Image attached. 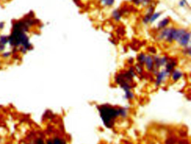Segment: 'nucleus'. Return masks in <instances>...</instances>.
<instances>
[{"instance_id":"nucleus-1","label":"nucleus","mask_w":191,"mask_h":144,"mask_svg":"<svg viewBox=\"0 0 191 144\" xmlns=\"http://www.w3.org/2000/svg\"><path fill=\"white\" fill-rule=\"evenodd\" d=\"M102 119L108 127L112 126L114 118L120 115V111L109 106H102L99 109Z\"/></svg>"},{"instance_id":"nucleus-2","label":"nucleus","mask_w":191,"mask_h":144,"mask_svg":"<svg viewBox=\"0 0 191 144\" xmlns=\"http://www.w3.org/2000/svg\"><path fill=\"white\" fill-rule=\"evenodd\" d=\"M191 39V33L190 32L187 31L180 39L178 40V42L179 44L182 47H187Z\"/></svg>"},{"instance_id":"nucleus-3","label":"nucleus","mask_w":191,"mask_h":144,"mask_svg":"<svg viewBox=\"0 0 191 144\" xmlns=\"http://www.w3.org/2000/svg\"><path fill=\"white\" fill-rule=\"evenodd\" d=\"M155 10V5L153 4H151L149 6V8L147 9V13L144 16V19H143L142 22L143 23L147 24L149 22L150 17L153 14Z\"/></svg>"},{"instance_id":"nucleus-4","label":"nucleus","mask_w":191,"mask_h":144,"mask_svg":"<svg viewBox=\"0 0 191 144\" xmlns=\"http://www.w3.org/2000/svg\"><path fill=\"white\" fill-rule=\"evenodd\" d=\"M144 64L145 65L146 68L149 71L153 70L154 68V61L153 57L150 55H146Z\"/></svg>"},{"instance_id":"nucleus-5","label":"nucleus","mask_w":191,"mask_h":144,"mask_svg":"<svg viewBox=\"0 0 191 144\" xmlns=\"http://www.w3.org/2000/svg\"><path fill=\"white\" fill-rule=\"evenodd\" d=\"M177 65V61L174 59H168V62L166 63V69H165V72L167 73H170L173 70L174 68Z\"/></svg>"},{"instance_id":"nucleus-6","label":"nucleus","mask_w":191,"mask_h":144,"mask_svg":"<svg viewBox=\"0 0 191 144\" xmlns=\"http://www.w3.org/2000/svg\"><path fill=\"white\" fill-rule=\"evenodd\" d=\"M170 22V19L169 18H165V19H163L161 20L160 22H159L157 25V28L159 30H161L164 29V28H166L168 27V25H169Z\"/></svg>"},{"instance_id":"nucleus-7","label":"nucleus","mask_w":191,"mask_h":144,"mask_svg":"<svg viewBox=\"0 0 191 144\" xmlns=\"http://www.w3.org/2000/svg\"><path fill=\"white\" fill-rule=\"evenodd\" d=\"M123 13L122 10H119V9H115L112 12V18L114 21L116 22H118L121 20L122 16Z\"/></svg>"},{"instance_id":"nucleus-8","label":"nucleus","mask_w":191,"mask_h":144,"mask_svg":"<svg viewBox=\"0 0 191 144\" xmlns=\"http://www.w3.org/2000/svg\"><path fill=\"white\" fill-rule=\"evenodd\" d=\"M168 73L165 72V70H163V71L160 72V73H158L157 76V78H156V84L157 85H159L160 84L163 82V80L165 78L166 75Z\"/></svg>"},{"instance_id":"nucleus-9","label":"nucleus","mask_w":191,"mask_h":144,"mask_svg":"<svg viewBox=\"0 0 191 144\" xmlns=\"http://www.w3.org/2000/svg\"><path fill=\"white\" fill-rule=\"evenodd\" d=\"M171 73V78L174 81H177L179 79L183 76L182 73L178 70H173Z\"/></svg>"},{"instance_id":"nucleus-10","label":"nucleus","mask_w":191,"mask_h":144,"mask_svg":"<svg viewBox=\"0 0 191 144\" xmlns=\"http://www.w3.org/2000/svg\"><path fill=\"white\" fill-rule=\"evenodd\" d=\"M146 57V55L144 52H141L138 55L137 57V61L139 63L140 65H143L144 64V63H145Z\"/></svg>"},{"instance_id":"nucleus-11","label":"nucleus","mask_w":191,"mask_h":144,"mask_svg":"<svg viewBox=\"0 0 191 144\" xmlns=\"http://www.w3.org/2000/svg\"><path fill=\"white\" fill-rule=\"evenodd\" d=\"M161 13L162 12H157L156 13H153V14L152 15L151 17H150L149 22H150V23H153L155 21H156L159 17H160L161 15Z\"/></svg>"},{"instance_id":"nucleus-12","label":"nucleus","mask_w":191,"mask_h":144,"mask_svg":"<svg viewBox=\"0 0 191 144\" xmlns=\"http://www.w3.org/2000/svg\"><path fill=\"white\" fill-rule=\"evenodd\" d=\"M100 2L105 6L109 7L113 5L115 0H100Z\"/></svg>"},{"instance_id":"nucleus-13","label":"nucleus","mask_w":191,"mask_h":144,"mask_svg":"<svg viewBox=\"0 0 191 144\" xmlns=\"http://www.w3.org/2000/svg\"><path fill=\"white\" fill-rule=\"evenodd\" d=\"M52 141H53V144H66L65 142L62 139L58 137L54 138L53 140Z\"/></svg>"},{"instance_id":"nucleus-14","label":"nucleus","mask_w":191,"mask_h":144,"mask_svg":"<svg viewBox=\"0 0 191 144\" xmlns=\"http://www.w3.org/2000/svg\"><path fill=\"white\" fill-rule=\"evenodd\" d=\"M168 58L166 56H164L161 58H160V65H164L166 64L168 61Z\"/></svg>"},{"instance_id":"nucleus-15","label":"nucleus","mask_w":191,"mask_h":144,"mask_svg":"<svg viewBox=\"0 0 191 144\" xmlns=\"http://www.w3.org/2000/svg\"><path fill=\"white\" fill-rule=\"evenodd\" d=\"M152 0H141V4H142L144 6H146L150 5L152 3Z\"/></svg>"},{"instance_id":"nucleus-16","label":"nucleus","mask_w":191,"mask_h":144,"mask_svg":"<svg viewBox=\"0 0 191 144\" xmlns=\"http://www.w3.org/2000/svg\"><path fill=\"white\" fill-rule=\"evenodd\" d=\"M183 52H184V54H186L190 55L191 52L190 46H187V47H185L184 49H183Z\"/></svg>"},{"instance_id":"nucleus-17","label":"nucleus","mask_w":191,"mask_h":144,"mask_svg":"<svg viewBox=\"0 0 191 144\" xmlns=\"http://www.w3.org/2000/svg\"><path fill=\"white\" fill-rule=\"evenodd\" d=\"M35 144H45V142L42 138H38L35 141Z\"/></svg>"},{"instance_id":"nucleus-18","label":"nucleus","mask_w":191,"mask_h":144,"mask_svg":"<svg viewBox=\"0 0 191 144\" xmlns=\"http://www.w3.org/2000/svg\"><path fill=\"white\" fill-rule=\"evenodd\" d=\"M148 51L150 52V53L156 54V50L155 48L154 47H152V46H150V47L148 48Z\"/></svg>"},{"instance_id":"nucleus-19","label":"nucleus","mask_w":191,"mask_h":144,"mask_svg":"<svg viewBox=\"0 0 191 144\" xmlns=\"http://www.w3.org/2000/svg\"><path fill=\"white\" fill-rule=\"evenodd\" d=\"M131 1L137 6L140 5L141 3V0H131Z\"/></svg>"},{"instance_id":"nucleus-20","label":"nucleus","mask_w":191,"mask_h":144,"mask_svg":"<svg viewBox=\"0 0 191 144\" xmlns=\"http://www.w3.org/2000/svg\"><path fill=\"white\" fill-rule=\"evenodd\" d=\"M185 4H185V3L183 2V1H180V2H179V5H180V6H181V7H184V6H185Z\"/></svg>"},{"instance_id":"nucleus-21","label":"nucleus","mask_w":191,"mask_h":144,"mask_svg":"<svg viewBox=\"0 0 191 144\" xmlns=\"http://www.w3.org/2000/svg\"><path fill=\"white\" fill-rule=\"evenodd\" d=\"M47 144H53V141H52V140H47Z\"/></svg>"}]
</instances>
